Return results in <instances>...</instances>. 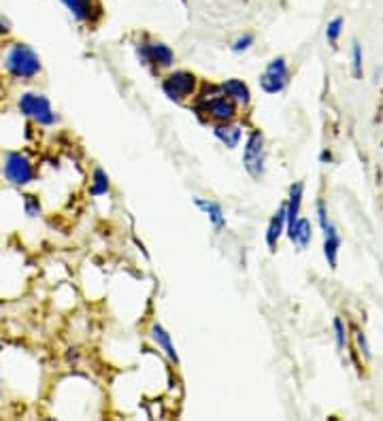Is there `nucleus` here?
<instances>
[{"label":"nucleus","mask_w":383,"mask_h":421,"mask_svg":"<svg viewBox=\"0 0 383 421\" xmlns=\"http://www.w3.org/2000/svg\"><path fill=\"white\" fill-rule=\"evenodd\" d=\"M285 226H287V217H285V204H283L277 213L271 217L269 228H266V245H269L271 251L277 249V243H279L281 234L285 232Z\"/></svg>","instance_id":"15"},{"label":"nucleus","mask_w":383,"mask_h":421,"mask_svg":"<svg viewBox=\"0 0 383 421\" xmlns=\"http://www.w3.org/2000/svg\"><path fill=\"white\" fill-rule=\"evenodd\" d=\"M109 187H111L109 175L103 171L100 166L94 168V173H92V183H90V194L98 198V196H105V194L109 192Z\"/></svg>","instance_id":"17"},{"label":"nucleus","mask_w":383,"mask_h":421,"mask_svg":"<svg viewBox=\"0 0 383 421\" xmlns=\"http://www.w3.org/2000/svg\"><path fill=\"white\" fill-rule=\"evenodd\" d=\"M213 137H216L226 149H236L243 139V128L236 123H216L213 125Z\"/></svg>","instance_id":"12"},{"label":"nucleus","mask_w":383,"mask_h":421,"mask_svg":"<svg viewBox=\"0 0 383 421\" xmlns=\"http://www.w3.org/2000/svg\"><path fill=\"white\" fill-rule=\"evenodd\" d=\"M60 3L79 24H96L100 17V5L96 0H60Z\"/></svg>","instance_id":"9"},{"label":"nucleus","mask_w":383,"mask_h":421,"mask_svg":"<svg viewBox=\"0 0 383 421\" xmlns=\"http://www.w3.org/2000/svg\"><path fill=\"white\" fill-rule=\"evenodd\" d=\"M222 92L230 100H234L236 105H243V107H247L249 100H251V92L247 88V83H243L241 79H226L222 83Z\"/></svg>","instance_id":"16"},{"label":"nucleus","mask_w":383,"mask_h":421,"mask_svg":"<svg viewBox=\"0 0 383 421\" xmlns=\"http://www.w3.org/2000/svg\"><path fill=\"white\" fill-rule=\"evenodd\" d=\"M303 194H305V183H303V181H296V183L290 187V196H287V202H285V217H287L285 232L296 224L298 217H301Z\"/></svg>","instance_id":"10"},{"label":"nucleus","mask_w":383,"mask_h":421,"mask_svg":"<svg viewBox=\"0 0 383 421\" xmlns=\"http://www.w3.org/2000/svg\"><path fill=\"white\" fill-rule=\"evenodd\" d=\"M7 34H11V22L0 13V36H7Z\"/></svg>","instance_id":"24"},{"label":"nucleus","mask_w":383,"mask_h":421,"mask_svg":"<svg viewBox=\"0 0 383 421\" xmlns=\"http://www.w3.org/2000/svg\"><path fill=\"white\" fill-rule=\"evenodd\" d=\"M352 68H354V77L362 79V45L358 40H354L352 45Z\"/></svg>","instance_id":"20"},{"label":"nucleus","mask_w":383,"mask_h":421,"mask_svg":"<svg viewBox=\"0 0 383 421\" xmlns=\"http://www.w3.org/2000/svg\"><path fill=\"white\" fill-rule=\"evenodd\" d=\"M194 90H196V77L188 70H175L166 75L162 81V92L173 102L188 100L194 94Z\"/></svg>","instance_id":"5"},{"label":"nucleus","mask_w":383,"mask_h":421,"mask_svg":"<svg viewBox=\"0 0 383 421\" xmlns=\"http://www.w3.org/2000/svg\"><path fill=\"white\" fill-rule=\"evenodd\" d=\"M287 238L298 247V249H307L311 238H313V230H311V222L307 217H298L296 224L287 230Z\"/></svg>","instance_id":"14"},{"label":"nucleus","mask_w":383,"mask_h":421,"mask_svg":"<svg viewBox=\"0 0 383 421\" xmlns=\"http://www.w3.org/2000/svg\"><path fill=\"white\" fill-rule=\"evenodd\" d=\"M22 206H24L26 217H30V220H36V217L40 215V210H43L40 200H38L34 194H26V196H22Z\"/></svg>","instance_id":"18"},{"label":"nucleus","mask_w":383,"mask_h":421,"mask_svg":"<svg viewBox=\"0 0 383 421\" xmlns=\"http://www.w3.org/2000/svg\"><path fill=\"white\" fill-rule=\"evenodd\" d=\"M354 334H356V343H358L360 351L364 353V358H370V347H368V343H366V336H364L360 330H356Z\"/></svg>","instance_id":"23"},{"label":"nucleus","mask_w":383,"mask_h":421,"mask_svg":"<svg viewBox=\"0 0 383 421\" xmlns=\"http://www.w3.org/2000/svg\"><path fill=\"white\" fill-rule=\"evenodd\" d=\"M287 81H290V68L285 58H275L266 64L264 72L260 75V88L264 94L275 96L287 88Z\"/></svg>","instance_id":"6"},{"label":"nucleus","mask_w":383,"mask_h":421,"mask_svg":"<svg viewBox=\"0 0 383 421\" xmlns=\"http://www.w3.org/2000/svg\"><path fill=\"white\" fill-rule=\"evenodd\" d=\"M332 328H334V339H336V347H338V349H345V345H347V330H345V323L340 321L338 317H334V321H332Z\"/></svg>","instance_id":"21"},{"label":"nucleus","mask_w":383,"mask_h":421,"mask_svg":"<svg viewBox=\"0 0 383 421\" xmlns=\"http://www.w3.org/2000/svg\"><path fill=\"white\" fill-rule=\"evenodd\" d=\"M255 43V38H253V34H245V36H239L234 43H232V52L234 54H243V52H247L251 45Z\"/></svg>","instance_id":"22"},{"label":"nucleus","mask_w":383,"mask_h":421,"mask_svg":"<svg viewBox=\"0 0 383 421\" xmlns=\"http://www.w3.org/2000/svg\"><path fill=\"white\" fill-rule=\"evenodd\" d=\"M320 160H322V162H330V160H332V155H330V153H328V151H322V155H320Z\"/></svg>","instance_id":"25"},{"label":"nucleus","mask_w":383,"mask_h":421,"mask_svg":"<svg viewBox=\"0 0 383 421\" xmlns=\"http://www.w3.org/2000/svg\"><path fill=\"white\" fill-rule=\"evenodd\" d=\"M5 68L11 77H15L20 81H30L40 72L43 64H40L38 54L30 45L13 43L9 47V52L5 54Z\"/></svg>","instance_id":"1"},{"label":"nucleus","mask_w":383,"mask_h":421,"mask_svg":"<svg viewBox=\"0 0 383 421\" xmlns=\"http://www.w3.org/2000/svg\"><path fill=\"white\" fill-rule=\"evenodd\" d=\"M17 109L24 117H28L36 125H43V128H52L60 119L54 111L52 100L38 92H24L17 100Z\"/></svg>","instance_id":"2"},{"label":"nucleus","mask_w":383,"mask_h":421,"mask_svg":"<svg viewBox=\"0 0 383 421\" xmlns=\"http://www.w3.org/2000/svg\"><path fill=\"white\" fill-rule=\"evenodd\" d=\"M149 334H151V341L158 345V349H160V351H162L170 362L179 364V353H177V349H175L173 339H170V334H168L160 323H153L151 330H149Z\"/></svg>","instance_id":"13"},{"label":"nucleus","mask_w":383,"mask_h":421,"mask_svg":"<svg viewBox=\"0 0 383 421\" xmlns=\"http://www.w3.org/2000/svg\"><path fill=\"white\" fill-rule=\"evenodd\" d=\"M3 177L15 187H26L36 179L34 162L24 151H9L3 158Z\"/></svg>","instance_id":"3"},{"label":"nucleus","mask_w":383,"mask_h":421,"mask_svg":"<svg viewBox=\"0 0 383 421\" xmlns=\"http://www.w3.org/2000/svg\"><path fill=\"white\" fill-rule=\"evenodd\" d=\"M343 17H334V20H330L328 22V26H326V38L330 40V43H336L338 40V36H340V32H343Z\"/></svg>","instance_id":"19"},{"label":"nucleus","mask_w":383,"mask_h":421,"mask_svg":"<svg viewBox=\"0 0 383 421\" xmlns=\"http://www.w3.org/2000/svg\"><path fill=\"white\" fill-rule=\"evenodd\" d=\"M317 220H320V226H322V232H324V258H326L328 266L334 270L336 262H338L340 236H338L334 224L328 220V210H326V204L322 200L317 202Z\"/></svg>","instance_id":"7"},{"label":"nucleus","mask_w":383,"mask_h":421,"mask_svg":"<svg viewBox=\"0 0 383 421\" xmlns=\"http://www.w3.org/2000/svg\"><path fill=\"white\" fill-rule=\"evenodd\" d=\"M243 168L245 173L253 179L260 181L266 171V149H264V137L262 132H251L243 147Z\"/></svg>","instance_id":"4"},{"label":"nucleus","mask_w":383,"mask_h":421,"mask_svg":"<svg viewBox=\"0 0 383 421\" xmlns=\"http://www.w3.org/2000/svg\"><path fill=\"white\" fill-rule=\"evenodd\" d=\"M194 204L209 217V222H211V226H213V230H216V232H222L226 228V215H224L222 204L213 202V200H206V198H200V196L194 198Z\"/></svg>","instance_id":"11"},{"label":"nucleus","mask_w":383,"mask_h":421,"mask_svg":"<svg viewBox=\"0 0 383 421\" xmlns=\"http://www.w3.org/2000/svg\"><path fill=\"white\" fill-rule=\"evenodd\" d=\"M139 58L147 64H153L156 68H170L175 62V54L164 43H141L139 45Z\"/></svg>","instance_id":"8"}]
</instances>
